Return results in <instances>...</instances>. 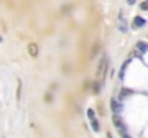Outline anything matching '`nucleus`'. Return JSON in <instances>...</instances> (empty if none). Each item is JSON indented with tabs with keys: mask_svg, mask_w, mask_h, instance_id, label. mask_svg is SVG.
Wrapping results in <instances>:
<instances>
[{
	"mask_svg": "<svg viewBox=\"0 0 148 138\" xmlns=\"http://www.w3.org/2000/svg\"><path fill=\"white\" fill-rule=\"evenodd\" d=\"M127 1H128V4H134L135 3V0H127Z\"/></svg>",
	"mask_w": 148,
	"mask_h": 138,
	"instance_id": "nucleus-11",
	"label": "nucleus"
},
{
	"mask_svg": "<svg viewBox=\"0 0 148 138\" xmlns=\"http://www.w3.org/2000/svg\"><path fill=\"white\" fill-rule=\"evenodd\" d=\"M20 93H22V81L17 79V92H16V95H17V101L20 99Z\"/></svg>",
	"mask_w": 148,
	"mask_h": 138,
	"instance_id": "nucleus-7",
	"label": "nucleus"
},
{
	"mask_svg": "<svg viewBox=\"0 0 148 138\" xmlns=\"http://www.w3.org/2000/svg\"><path fill=\"white\" fill-rule=\"evenodd\" d=\"M114 124L116 125V128H119V131H121V133L124 131L125 125H124V122L121 121V118L118 117V114H115V115H114Z\"/></svg>",
	"mask_w": 148,
	"mask_h": 138,
	"instance_id": "nucleus-5",
	"label": "nucleus"
},
{
	"mask_svg": "<svg viewBox=\"0 0 148 138\" xmlns=\"http://www.w3.org/2000/svg\"><path fill=\"white\" fill-rule=\"evenodd\" d=\"M94 91H95V93H98V91H99V85L98 84H95V85H94Z\"/></svg>",
	"mask_w": 148,
	"mask_h": 138,
	"instance_id": "nucleus-10",
	"label": "nucleus"
},
{
	"mask_svg": "<svg viewBox=\"0 0 148 138\" xmlns=\"http://www.w3.org/2000/svg\"><path fill=\"white\" fill-rule=\"evenodd\" d=\"M137 46H138V49H140L141 52H147L148 50V45L147 43H144V42H140Z\"/></svg>",
	"mask_w": 148,
	"mask_h": 138,
	"instance_id": "nucleus-8",
	"label": "nucleus"
},
{
	"mask_svg": "<svg viewBox=\"0 0 148 138\" xmlns=\"http://www.w3.org/2000/svg\"><path fill=\"white\" fill-rule=\"evenodd\" d=\"M88 117H89V119H91L92 128H94L95 131H99V124H98V121H97V118H95V112H94V109H88Z\"/></svg>",
	"mask_w": 148,
	"mask_h": 138,
	"instance_id": "nucleus-2",
	"label": "nucleus"
},
{
	"mask_svg": "<svg viewBox=\"0 0 148 138\" xmlns=\"http://www.w3.org/2000/svg\"><path fill=\"white\" fill-rule=\"evenodd\" d=\"M111 108H112V111H114L115 114L119 112V106L116 105V101H115V99H111Z\"/></svg>",
	"mask_w": 148,
	"mask_h": 138,
	"instance_id": "nucleus-6",
	"label": "nucleus"
},
{
	"mask_svg": "<svg viewBox=\"0 0 148 138\" xmlns=\"http://www.w3.org/2000/svg\"><path fill=\"white\" fill-rule=\"evenodd\" d=\"M145 25V19H143V17H140V16H137L135 19H134V23H132V27L134 29H138V27H143Z\"/></svg>",
	"mask_w": 148,
	"mask_h": 138,
	"instance_id": "nucleus-4",
	"label": "nucleus"
},
{
	"mask_svg": "<svg viewBox=\"0 0 148 138\" xmlns=\"http://www.w3.org/2000/svg\"><path fill=\"white\" fill-rule=\"evenodd\" d=\"M106 65H108V60H106V56H103L99 62V66H98V71H97V76L99 79H102L105 76V72H106Z\"/></svg>",
	"mask_w": 148,
	"mask_h": 138,
	"instance_id": "nucleus-1",
	"label": "nucleus"
},
{
	"mask_svg": "<svg viewBox=\"0 0 148 138\" xmlns=\"http://www.w3.org/2000/svg\"><path fill=\"white\" fill-rule=\"evenodd\" d=\"M27 50H29V55L32 58H38V53H39V47L36 43H29L27 46Z\"/></svg>",
	"mask_w": 148,
	"mask_h": 138,
	"instance_id": "nucleus-3",
	"label": "nucleus"
},
{
	"mask_svg": "<svg viewBox=\"0 0 148 138\" xmlns=\"http://www.w3.org/2000/svg\"><path fill=\"white\" fill-rule=\"evenodd\" d=\"M141 9H143V10H148V1H145V3H141Z\"/></svg>",
	"mask_w": 148,
	"mask_h": 138,
	"instance_id": "nucleus-9",
	"label": "nucleus"
}]
</instances>
